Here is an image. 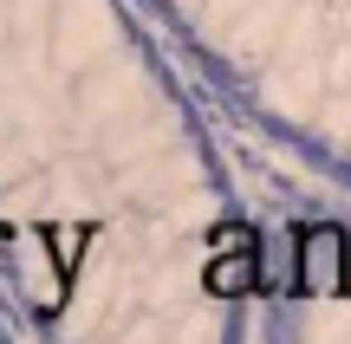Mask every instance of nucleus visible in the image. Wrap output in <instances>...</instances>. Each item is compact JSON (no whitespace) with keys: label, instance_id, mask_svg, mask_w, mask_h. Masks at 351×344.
Wrapping results in <instances>:
<instances>
[{"label":"nucleus","instance_id":"nucleus-2","mask_svg":"<svg viewBox=\"0 0 351 344\" xmlns=\"http://www.w3.org/2000/svg\"><path fill=\"white\" fill-rule=\"evenodd\" d=\"M202 286H208L215 299H234V293H254V286H261V247H254L247 228H234V260L215 254L208 267H202Z\"/></svg>","mask_w":351,"mask_h":344},{"label":"nucleus","instance_id":"nucleus-1","mask_svg":"<svg viewBox=\"0 0 351 344\" xmlns=\"http://www.w3.org/2000/svg\"><path fill=\"white\" fill-rule=\"evenodd\" d=\"M300 299H345L351 293V234L319 221L293 234V286Z\"/></svg>","mask_w":351,"mask_h":344}]
</instances>
